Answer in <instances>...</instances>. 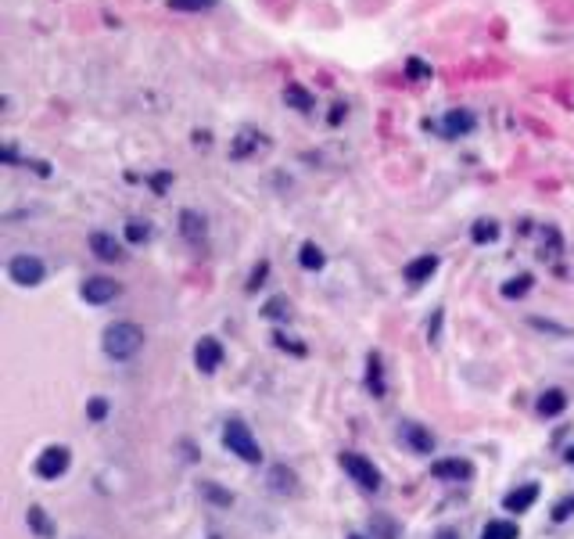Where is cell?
I'll return each instance as SVG.
<instances>
[{
	"label": "cell",
	"mask_w": 574,
	"mask_h": 539,
	"mask_svg": "<svg viewBox=\"0 0 574 539\" xmlns=\"http://www.w3.org/2000/svg\"><path fill=\"white\" fill-rule=\"evenodd\" d=\"M144 349V331L130 320H119L104 331V352H108L112 360H130Z\"/></svg>",
	"instance_id": "cell-1"
},
{
	"label": "cell",
	"mask_w": 574,
	"mask_h": 539,
	"mask_svg": "<svg viewBox=\"0 0 574 539\" xmlns=\"http://www.w3.org/2000/svg\"><path fill=\"white\" fill-rule=\"evenodd\" d=\"M223 446L233 453V457H241L244 464H259L262 461V449H259V442H255V435H251V428L244 424V421H226V428H223Z\"/></svg>",
	"instance_id": "cell-2"
},
{
	"label": "cell",
	"mask_w": 574,
	"mask_h": 539,
	"mask_svg": "<svg viewBox=\"0 0 574 539\" xmlns=\"http://www.w3.org/2000/svg\"><path fill=\"white\" fill-rule=\"evenodd\" d=\"M341 467L348 471V479L359 489H370V492L380 489V471L373 467V461L363 457V453H341Z\"/></svg>",
	"instance_id": "cell-3"
},
{
	"label": "cell",
	"mask_w": 574,
	"mask_h": 539,
	"mask_svg": "<svg viewBox=\"0 0 574 539\" xmlns=\"http://www.w3.org/2000/svg\"><path fill=\"white\" fill-rule=\"evenodd\" d=\"M44 274H47V266H44V259H36V256H15L11 263H8V277L18 284V288H36L40 281H44Z\"/></svg>",
	"instance_id": "cell-4"
},
{
	"label": "cell",
	"mask_w": 574,
	"mask_h": 539,
	"mask_svg": "<svg viewBox=\"0 0 574 539\" xmlns=\"http://www.w3.org/2000/svg\"><path fill=\"white\" fill-rule=\"evenodd\" d=\"M69 461H72L69 446H47L36 457V474H40V479H47V482H54V479H61V474L69 471Z\"/></svg>",
	"instance_id": "cell-5"
},
{
	"label": "cell",
	"mask_w": 574,
	"mask_h": 539,
	"mask_svg": "<svg viewBox=\"0 0 574 539\" xmlns=\"http://www.w3.org/2000/svg\"><path fill=\"white\" fill-rule=\"evenodd\" d=\"M79 295L87 302H94V306H104V302H112L119 295V284L112 277H87L79 288Z\"/></svg>",
	"instance_id": "cell-6"
},
{
	"label": "cell",
	"mask_w": 574,
	"mask_h": 539,
	"mask_svg": "<svg viewBox=\"0 0 574 539\" xmlns=\"http://www.w3.org/2000/svg\"><path fill=\"white\" fill-rule=\"evenodd\" d=\"M398 435H402V442H406L413 453H434V435L423 428V424H416V421H402Z\"/></svg>",
	"instance_id": "cell-7"
},
{
	"label": "cell",
	"mask_w": 574,
	"mask_h": 539,
	"mask_svg": "<svg viewBox=\"0 0 574 539\" xmlns=\"http://www.w3.org/2000/svg\"><path fill=\"white\" fill-rule=\"evenodd\" d=\"M194 363H198L201 374L219 370V363H223V345H219L216 338H201V342L194 345Z\"/></svg>",
	"instance_id": "cell-8"
},
{
	"label": "cell",
	"mask_w": 574,
	"mask_h": 539,
	"mask_svg": "<svg viewBox=\"0 0 574 539\" xmlns=\"http://www.w3.org/2000/svg\"><path fill=\"white\" fill-rule=\"evenodd\" d=\"M431 474L438 482H466L474 474V467L466 464V461H459V457H453V461H434L431 464Z\"/></svg>",
	"instance_id": "cell-9"
},
{
	"label": "cell",
	"mask_w": 574,
	"mask_h": 539,
	"mask_svg": "<svg viewBox=\"0 0 574 539\" xmlns=\"http://www.w3.org/2000/svg\"><path fill=\"white\" fill-rule=\"evenodd\" d=\"M90 252H94L97 259H104V263H115V259H122V244H119L112 234L97 231V234H90Z\"/></svg>",
	"instance_id": "cell-10"
},
{
	"label": "cell",
	"mask_w": 574,
	"mask_h": 539,
	"mask_svg": "<svg viewBox=\"0 0 574 539\" xmlns=\"http://www.w3.org/2000/svg\"><path fill=\"white\" fill-rule=\"evenodd\" d=\"M478 126V119L471 115V112H463V108H456V112H449L445 115V122H441V130H445V137H466Z\"/></svg>",
	"instance_id": "cell-11"
},
{
	"label": "cell",
	"mask_w": 574,
	"mask_h": 539,
	"mask_svg": "<svg viewBox=\"0 0 574 539\" xmlns=\"http://www.w3.org/2000/svg\"><path fill=\"white\" fill-rule=\"evenodd\" d=\"M269 489L276 496H291V492H298V479H294V471H287L284 464H276V467H269Z\"/></svg>",
	"instance_id": "cell-12"
},
{
	"label": "cell",
	"mask_w": 574,
	"mask_h": 539,
	"mask_svg": "<svg viewBox=\"0 0 574 539\" xmlns=\"http://www.w3.org/2000/svg\"><path fill=\"white\" fill-rule=\"evenodd\" d=\"M539 500V486H521V489H514V492H506V500H503V507L506 511H514V514H521V511H527L531 504Z\"/></svg>",
	"instance_id": "cell-13"
},
{
	"label": "cell",
	"mask_w": 574,
	"mask_h": 539,
	"mask_svg": "<svg viewBox=\"0 0 574 539\" xmlns=\"http://www.w3.org/2000/svg\"><path fill=\"white\" fill-rule=\"evenodd\" d=\"M438 270V256H420L406 266V281L410 284H423V281H431V274Z\"/></svg>",
	"instance_id": "cell-14"
},
{
	"label": "cell",
	"mask_w": 574,
	"mask_h": 539,
	"mask_svg": "<svg viewBox=\"0 0 574 539\" xmlns=\"http://www.w3.org/2000/svg\"><path fill=\"white\" fill-rule=\"evenodd\" d=\"M366 388L373 392V399H380L388 392L385 385V367H380V356L377 352H370V360H366Z\"/></svg>",
	"instance_id": "cell-15"
},
{
	"label": "cell",
	"mask_w": 574,
	"mask_h": 539,
	"mask_svg": "<svg viewBox=\"0 0 574 539\" xmlns=\"http://www.w3.org/2000/svg\"><path fill=\"white\" fill-rule=\"evenodd\" d=\"M180 231H183V238L187 241H194V244H201V238H205V219L198 216V213H183L180 216Z\"/></svg>",
	"instance_id": "cell-16"
},
{
	"label": "cell",
	"mask_w": 574,
	"mask_h": 539,
	"mask_svg": "<svg viewBox=\"0 0 574 539\" xmlns=\"http://www.w3.org/2000/svg\"><path fill=\"white\" fill-rule=\"evenodd\" d=\"M564 406H567V396L560 388H549L546 396L539 399V413L542 417H557V413H564Z\"/></svg>",
	"instance_id": "cell-17"
},
{
	"label": "cell",
	"mask_w": 574,
	"mask_h": 539,
	"mask_svg": "<svg viewBox=\"0 0 574 539\" xmlns=\"http://www.w3.org/2000/svg\"><path fill=\"white\" fill-rule=\"evenodd\" d=\"M284 101H287V105H294L298 112H309V108H312V97H309V90H302L298 83H287V90H284Z\"/></svg>",
	"instance_id": "cell-18"
},
{
	"label": "cell",
	"mask_w": 574,
	"mask_h": 539,
	"mask_svg": "<svg viewBox=\"0 0 574 539\" xmlns=\"http://www.w3.org/2000/svg\"><path fill=\"white\" fill-rule=\"evenodd\" d=\"M517 536H521V532H517L514 522H488L481 539H517Z\"/></svg>",
	"instance_id": "cell-19"
},
{
	"label": "cell",
	"mask_w": 574,
	"mask_h": 539,
	"mask_svg": "<svg viewBox=\"0 0 574 539\" xmlns=\"http://www.w3.org/2000/svg\"><path fill=\"white\" fill-rule=\"evenodd\" d=\"M298 263L305 266V270H320L323 266V252H320V244H302V252H298Z\"/></svg>",
	"instance_id": "cell-20"
},
{
	"label": "cell",
	"mask_w": 574,
	"mask_h": 539,
	"mask_svg": "<svg viewBox=\"0 0 574 539\" xmlns=\"http://www.w3.org/2000/svg\"><path fill=\"white\" fill-rule=\"evenodd\" d=\"M527 288H531V274H521V277H514L509 284H503V295L506 299H521V295H527Z\"/></svg>",
	"instance_id": "cell-21"
},
{
	"label": "cell",
	"mask_w": 574,
	"mask_h": 539,
	"mask_svg": "<svg viewBox=\"0 0 574 539\" xmlns=\"http://www.w3.org/2000/svg\"><path fill=\"white\" fill-rule=\"evenodd\" d=\"M126 238H130L133 244H140V241L151 238V226H147V219H130V223H126Z\"/></svg>",
	"instance_id": "cell-22"
},
{
	"label": "cell",
	"mask_w": 574,
	"mask_h": 539,
	"mask_svg": "<svg viewBox=\"0 0 574 539\" xmlns=\"http://www.w3.org/2000/svg\"><path fill=\"white\" fill-rule=\"evenodd\" d=\"M216 4L219 0H169V8H176V11H208Z\"/></svg>",
	"instance_id": "cell-23"
},
{
	"label": "cell",
	"mask_w": 574,
	"mask_h": 539,
	"mask_svg": "<svg viewBox=\"0 0 574 539\" xmlns=\"http://www.w3.org/2000/svg\"><path fill=\"white\" fill-rule=\"evenodd\" d=\"M499 238V226L492 223V219H481V223H474V241H496Z\"/></svg>",
	"instance_id": "cell-24"
},
{
	"label": "cell",
	"mask_w": 574,
	"mask_h": 539,
	"mask_svg": "<svg viewBox=\"0 0 574 539\" xmlns=\"http://www.w3.org/2000/svg\"><path fill=\"white\" fill-rule=\"evenodd\" d=\"M29 525H33L40 536H51V525H47V517H44V507H29Z\"/></svg>",
	"instance_id": "cell-25"
},
{
	"label": "cell",
	"mask_w": 574,
	"mask_h": 539,
	"mask_svg": "<svg viewBox=\"0 0 574 539\" xmlns=\"http://www.w3.org/2000/svg\"><path fill=\"white\" fill-rule=\"evenodd\" d=\"M266 317H287V299H269L266 302Z\"/></svg>",
	"instance_id": "cell-26"
},
{
	"label": "cell",
	"mask_w": 574,
	"mask_h": 539,
	"mask_svg": "<svg viewBox=\"0 0 574 539\" xmlns=\"http://www.w3.org/2000/svg\"><path fill=\"white\" fill-rule=\"evenodd\" d=\"M571 511H574V496H567V500L557 504V511H552V522H564V517H571Z\"/></svg>",
	"instance_id": "cell-27"
},
{
	"label": "cell",
	"mask_w": 574,
	"mask_h": 539,
	"mask_svg": "<svg viewBox=\"0 0 574 539\" xmlns=\"http://www.w3.org/2000/svg\"><path fill=\"white\" fill-rule=\"evenodd\" d=\"M410 76H413V79H431V69L420 65V61H410Z\"/></svg>",
	"instance_id": "cell-28"
},
{
	"label": "cell",
	"mask_w": 574,
	"mask_h": 539,
	"mask_svg": "<svg viewBox=\"0 0 574 539\" xmlns=\"http://www.w3.org/2000/svg\"><path fill=\"white\" fill-rule=\"evenodd\" d=\"M266 270H269V263H259V266H255V274H251L248 288H259V284H262V277H266Z\"/></svg>",
	"instance_id": "cell-29"
},
{
	"label": "cell",
	"mask_w": 574,
	"mask_h": 539,
	"mask_svg": "<svg viewBox=\"0 0 574 539\" xmlns=\"http://www.w3.org/2000/svg\"><path fill=\"white\" fill-rule=\"evenodd\" d=\"M104 413H108V406H104V399H94V403H90V417H94V421H101Z\"/></svg>",
	"instance_id": "cell-30"
},
{
	"label": "cell",
	"mask_w": 574,
	"mask_h": 539,
	"mask_svg": "<svg viewBox=\"0 0 574 539\" xmlns=\"http://www.w3.org/2000/svg\"><path fill=\"white\" fill-rule=\"evenodd\" d=\"M434 539H459V532H456V529H441Z\"/></svg>",
	"instance_id": "cell-31"
},
{
	"label": "cell",
	"mask_w": 574,
	"mask_h": 539,
	"mask_svg": "<svg viewBox=\"0 0 574 539\" xmlns=\"http://www.w3.org/2000/svg\"><path fill=\"white\" fill-rule=\"evenodd\" d=\"M567 464H574V446L567 449Z\"/></svg>",
	"instance_id": "cell-32"
},
{
	"label": "cell",
	"mask_w": 574,
	"mask_h": 539,
	"mask_svg": "<svg viewBox=\"0 0 574 539\" xmlns=\"http://www.w3.org/2000/svg\"><path fill=\"white\" fill-rule=\"evenodd\" d=\"M348 539H363V536H348Z\"/></svg>",
	"instance_id": "cell-33"
}]
</instances>
